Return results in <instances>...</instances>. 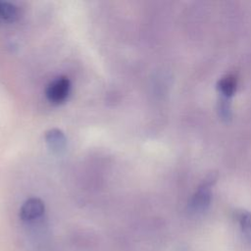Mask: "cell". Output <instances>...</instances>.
I'll use <instances>...</instances> for the list:
<instances>
[{
	"instance_id": "cell-8",
	"label": "cell",
	"mask_w": 251,
	"mask_h": 251,
	"mask_svg": "<svg viewBox=\"0 0 251 251\" xmlns=\"http://www.w3.org/2000/svg\"><path fill=\"white\" fill-rule=\"evenodd\" d=\"M219 115L225 121H228L231 118V109H230V99L221 97L218 105Z\"/></svg>"
},
{
	"instance_id": "cell-1",
	"label": "cell",
	"mask_w": 251,
	"mask_h": 251,
	"mask_svg": "<svg viewBox=\"0 0 251 251\" xmlns=\"http://www.w3.org/2000/svg\"><path fill=\"white\" fill-rule=\"evenodd\" d=\"M214 181L215 177L210 176L198 186L188 201V210L190 213L201 214L209 208L212 200L211 187Z\"/></svg>"
},
{
	"instance_id": "cell-4",
	"label": "cell",
	"mask_w": 251,
	"mask_h": 251,
	"mask_svg": "<svg viewBox=\"0 0 251 251\" xmlns=\"http://www.w3.org/2000/svg\"><path fill=\"white\" fill-rule=\"evenodd\" d=\"M45 141L48 148L56 153L61 154L67 146V139L64 132L59 128H51L45 132Z\"/></svg>"
},
{
	"instance_id": "cell-7",
	"label": "cell",
	"mask_w": 251,
	"mask_h": 251,
	"mask_svg": "<svg viewBox=\"0 0 251 251\" xmlns=\"http://www.w3.org/2000/svg\"><path fill=\"white\" fill-rule=\"evenodd\" d=\"M19 18V9L12 3L0 1V19L6 22H15Z\"/></svg>"
},
{
	"instance_id": "cell-2",
	"label": "cell",
	"mask_w": 251,
	"mask_h": 251,
	"mask_svg": "<svg viewBox=\"0 0 251 251\" xmlns=\"http://www.w3.org/2000/svg\"><path fill=\"white\" fill-rule=\"evenodd\" d=\"M71 81L67 76H59L53 79L46 88V97L52 104H61L69 96Z\"/></svg>"
},
{
	"instance_id": "cell-5",
	"label": "cell",
	"mask_w": 251,
	"mask_h": 251,
	"mask_svg": "<svg viewBox=\"0 0 251 251\" xmlns=\"http://www.w3.org/2000/svg\"><path fill=\"white\" fill-rule=\"evenodd\" d=\"M234 218L239 226L241 236L246 245L251 244V212L246 210H237Z\"/></svg>"
},
{
	"instance_id": "cell-6",
	"label": "cell",
	"mask_w": 251,
	"mask_h": 251,
	"mask_svg": "<svg viewBox=\"0 0 251 251\" xmlns=\"http://www.w3.org/2000/svg\"><path fill=\"white\" fill-rule=\"evenodd\" d=\"M237 86V79L233 75H226L221 77L217 83V88L222 97L228 98L234 94Z\"/></svg>"
},
{
	"instance_id": "cell-3",
	"label": "cell",
	"mask_w": 251,
	"mask_h": 251,
	"mask_svg": "<svg viewBox=\"0 0 251 251\" xmlns=\"http://www.w3.org/2000/svg\"><path fill=\"white\" fill-rule=\"evenodd\" d=\"M45 212V205L39 198H29L24 202L20 209V217L25 222L39 219Z\"/></svg>"
}]
</instances>
